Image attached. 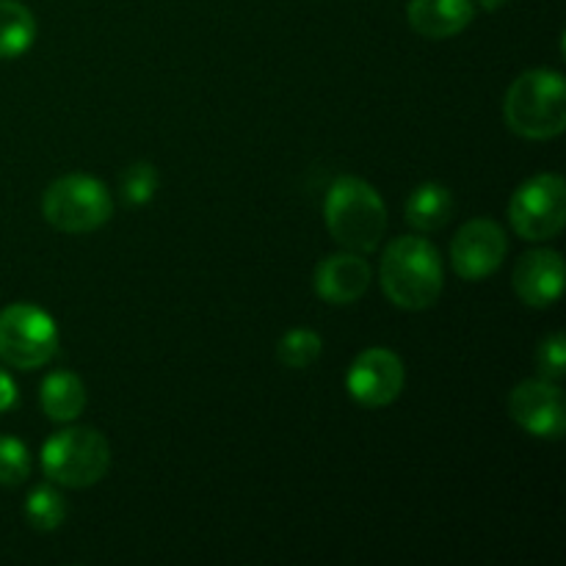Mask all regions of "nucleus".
<instances>
[{
	"instance_id": "obj_21",
	"label": "nucleus",
	"mask_w": 566,
	"mask_h": 566,
	"mask_svg": "<svg viewBox=\"0 0 566 566\" xmlns=\"http://www.w3.org/2000/svg\"><path fill=\"white\" fill-rule=\"evenodd\" d=\"M536 368H539L542 379L562 381L566 376V337L562 332L545 337L536 352Z\"/></svg>"
},
{
	"instance_id": "obj_5",
	"label": "nucleus",
	"mask_w": 566,
	"mask_h": 566,
	"mask_svg": "<svg viewBox=\"0 0 566 566\" xmlns=\"http://www.w3.org/2000/svg\"><path fill=\"white\" fill-rule=\"evenodd\" d=\"M42 213L59 232L86 235L108 224L114 216V199L97 177L66 175L48 186L42 197Z\"/></svg>"
},
{
	"instance_id": "obj_18",
	"label": "nucleus",
	"mask_w": 566,
	"mask_h": 566,
	"mask_svg": "<svg viewBox=\"0 0 566 566\" xmlns=\"http://www.w3.org/2000/svg\"><path fill=\"white\" fill-rule=\"evenodd\" d=\"M321 352H324V340L313 329H291L276 343V359L291 370H304L318 363Z\"/></svg>"
},
{
	"instance_id": "obj_22",
	"label": "nucleus",
	"mask_w": 566,
	"mask_h": 566,
	"mask_svg": "<svg viewBox=\"0 0 566 566\" xmlns=\"http://www.w3.org/2000/svg\"><path fill=\"white\" fill-rule=\"evenodd\" d=\"M17 401H20V392H17L14 379L9 376V370L0 368V415L11 412L17 407Z\"/></svg>"
},
{
	"instance_id": "obj_15",
	"label": "nucleus",
	"mask_w": 566,
	"mask_h": 566,
	"mask_svg": "<svg viewBox=\"0 0 566 566\" xmlns=\"http://www.w3.org/2000/svg\"><path fill=\"white\" fill-rule=\"evenodd\" d=\"M42 409L53 423H72L86 407V387L72 370H53L42 381Z\"/></svg>"
},
{
	"instance_id": "obj_6",
	"label": "nucleus",
	"mask_w": 566,
	"mask_h": 566,
	"mask_svg": "<svg viewBox=\"0 0 566 566\" xmlns=\"http://www.w3.org/2000/svg\"><path fill=\"white\" fill-rule=\"evenodd\" d=\"M59 354V326L36 304L0 310V359L17 370L44 368Z\"/></svg>"
},
{
	"instance_id": "obj_13",
	"label": "nucleus",
	"mask_w": 566,
	"mask_h": 566,
	"mask_svg": "<svg viewBox=\"0 0 566 566\" xmlns=\"http://www.w3.org/2000/svg\"><path fill=\"white\" fill-rule=\"evenodd\" d=\"M473 0H409L407 20L423 39H451L473 22Z\"/></svg>"
},
{
	"instance_id": "obj_20",
	"label": "nucleus",
	"mask_w": 566,
	"mask_h": 566,
	"mask_svg": "<svg viewBox=\"0 0 566 566\" xmlns=\"http://www.w3.org/2000/svg\"><path fill=\"white\" fill-rule=\"evenodd\" d=\"M31 475V453L17 437H0V486H20Z\"/></svg>"
},
{
	"instance_id": "obj_23",
	"label": "nucleus",
	"mask_w": 566,
	"mask_h": 566,
	"mask_svg": "<svg viewBox=\"0 0 566 566\" xmlns=\"http://www.w3.org/2000/svg\"><path fill=\"white\" fill-rule=\"evenodd\" d=\"M481 6H484L486 11H495V9H501V6H506L509 0H479Z\"/></svg>"
},
{
	"instance_id": "obj_3",
	"label": "nucleus",
	"mask_w": 566,
	"mask_h": 566,
	"mask_svg": "<svg viewBox=\"0 0 566 566\" xmlns=\"http://www.w3.org/2000/svg\"><path fill=\"white\" fill-rule=\"evenodd\" d=\"M506 125L531 142H547L566 130V83L562 72L528 70L506 94Z\"/></svg>"
},
{
	"instance_id": "obj_8",
	"label": "nucleus",
	"mask_w": 566,
	"mask_h": 566,
	"mask_svg": "<svg viewBox=\"0 0 566 566\" xmlns=\"http://www.w3.org/2000/svg\"><path fill=\"white\" fill-rule=\"evenodd\" d=\"M509 415L536 440H562L566 431V401L556 381H520L509 396Z\"/></svg>"
},
{
	"instance_id": "obj_17",
	"label": "nucleus",
	"mask_w": 566,
	"mask_h": 566,
	"mask_svg": "<svg viewBox=\"0 0 566 566\" xmlns=\"http://www.w3.org/2000/svg\"><path fill=\"white\" fill-rule=\"evenodd\" d=\"M25 520L31 523V528L36 531H55L66 520V501L59 490H53L50 484L36 486L31 490L25 501Z\"/></svg>"
},
{
	"instance_id": "obj_12",
	"label": "nucleus",
	"mask_w": 566,
	"mask_h": 566,
	"mask_svg": "<svg viewBox=\"0 0 566 566\" xmlns=\"http://www.w3.org/2000/svg\"><path fill=\"white\" fill-rule=\"evenodd\" d=\"M370 276H374V271H370L365 254H332V258L321 260L318 269H315V293L326 304L346 307V304L359 302L368 293Z\"/></svg>"
},
{
	"instance_id": "obj_9",
	"label": "nucleus",
	"mask_w": 566,
	"mask_h": 566,
	"mask_svg": "<svg viewBox=\"0 0 566 566\" xmlns=\"http://www.w3.org/2000/svg\"><path fill=\"white\" fill-rule=\"evenodd\" d=\"M407 370L401 357L390 348H368L352 363L346 374V390L359 407H390L403 390Z\"/></svg>"
},
{
	"instance_id": "obj_19",
	"label": "nucleus",
	"mask_w": 566,
	"mask_h": 566,
	"mask_svg": "<svg viewBox=\"0 0 566 566\" xmlns=\"http://www.w3.org/2000/svg\"><path fill=\"white\" fill-rule=\"evenodd\" d=\"M158 169H155L153 164H147V160H138V164L127 166L119 177L122 199H125L127 205H133V208H142V205L153 202L155 193H158Z\"/></svg>"
},
{
	"instance_id": "obj_7",
	"label": "nucleus",
	"mask_w": 566,
	"mask_h": 566,
	"mask_svg": "<svg viewBox=\"0 0 566 566\" xmlns=\"http://www.w3.org/2000/svg\"><path fill=\"white\" fill-rule=\"evenodd\" d=\"M509 221L523 241H551L566 224V186L562 175H536L514 191Z\"/></svg>"
},
{
	"instance_id": "obj_4",
	"label": "nucleus",
	"mask_w": 566,
	"mask_h": 566,
	"mask_svg": "<svg viewBox=\"0 0 566 566\" xmlns=\"http://www.w3.org/2000/svg\"><path fill=\"white\" fill-rule=\"evenodd\" d=\"M111 464V448L99 431L75 426L50 437L42 448V470L53 484L70 490H86L105 479Z\"/></svg>"
},
{
	"instance_id": "obj_2",
	"label": "nucleus",
	"mask_w": 566,
	"mask_h": 566,
	"mask_svg": "<svg viewBox=\"0 0 566 566\" xmlns=\"http://www.w3.org/2000/svg\"><path fill=\"white\" fill-rule=\"evenodd\" d=\"M324 221L329 235L346 252L370 254L387 232V208L368 180L337 177L324 199Z\"/></svg>"
},
{
	"instance_id": "obj_14",
	"label": "nucleus",
	"mask_w": 566,
	"mask_h": 566,
	"mask_svg": "<svg viewBox=\"0 0 566 566\" xmlns=\"http://www.w3.org/2000/svg\"><path fill=\"white\" fill-rule=\"evenodd\" d=\"M453 193L442 182H423L407 199V224L418 232H437L453 219Z\"/></svg>"
},
{
	"instance_id": "obj_11",
	"label": "nucleus",
	"mask_w": 566,
	"mask_h": 566,
	"mask_svg": "<svg viewBox=\"0 0 566 566\" xmlns=\"http://www.w3.org/2000/svg\"><path fill=\"white\" fill-rule=\"evenodd\" d=\"M514 293L528 307L545 310L564 293V260L556 249H534L514 269Z\"/></svg>"
},
{
	"instance_id": "obj_1",
	"label": "nucleus",
	"mask_w": 566,
	"mask_h": 566,
	"mask_svg": "<svg viewBox=\"0 0 566 566\" xmlns=\"http://www.w3.org/2000/svg\"><path fill=\"white\" fill-rule=\"evenodd\" d=\"M379 280L381 291L396 307L420 313L437 304L446 285V271L434 243L420 235H403L385 249Z\"/></svg>"
},
{
	"instance_id": "obj_16",
	"label": "nucleus",
	"mask_w": 566,
	"mask_h": 566,
	"mask_svg": "<svg viewBox=\"0 0 566 566\" xmlns=\"http://www.w3.org/2000/svg\"><path fill=\"white\" fill-rule=\"evenodd\" d=\"M36 42V17L20 0H0V59H20Z\"/></svg>"
},
{
	"instance_id": "obj_10",
	"label": "nucleus",
	"mask_w": 566,
	"mask_h": 566,
	"mask_svg": "<svg viewBox=\"0 0 566 566\" xmlns=\"http://www.w3.org/2000/svg\"><path fill=\"white\" fill-rule=\"evenodd\" d=\"M509 252L506 232L492 219H473L451 243V265L464 282H481L495 274Z\"/></svg>"
}]
</instances>
